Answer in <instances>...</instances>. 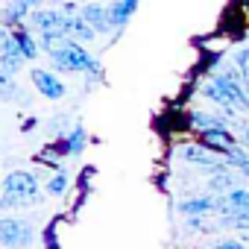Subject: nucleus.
I'll return each mask as SVG.
<instances>
[{"label": "nucleus", "mask_w": 249, "mask_h": 249, "mask_svg": "<svg viewBox=\"0 0 249 249\" xmlns=\"http://www.w3.org/2000/svg\"><path fill=\"white\" fill-rule=\"evenodd\" d=\"M217 226H220V229L243 231V229H249V211H229V214H220Z\"/></svg>", "instance_id": "nucleus-18"}, {"label": "nucleus", "mask_w": 249, "mask_h": 249, "mask_svg": "<svg viewBox=\"0 0 249 249\" xmlns=\"http://www.w3.org/2000/svg\"><path fill=\"white\" fill-rule=\"evenodd\" d=\"M18 94V85H15V76H6V73H0V100H15Z\"/></svg>", "instance_id": "nucleus-22"}, {"label": "nucleus", "mask_w": 249, "mask_h": 249, "mask_svg": "<svg viewBox=\"0 0 249 249\" xmlns=\"http://www.w3.org/2000/svg\"><path fill=\"white\" fill-rule=\"evenodd\" d=\"M202 97H208L226 111H249V85L234 62L226 65L217 76H211L208 85H202Z\"/></svg>", "instance_id": "nucleus-1"}, {"label": "nucleus", "mask_w": 249, "mask_h": 249, "mask_svg": "<svg viewBox=\"0 0 249 249\" xmlns=\"http://www.w3.org/2000/svg\"><path fill=\"white\" fill-rule=\"evenodd\" d=\"M68 185H71L68 173H65V170H56V173L47 179V194H50V196H62V194L68 191Z\"/></svg>", "instance_id": "nucleus-21"}, {"label": "nucleus", "mask_w": 249, "mask_h": 249, "mask_svg": "<svg viewBox=\"0 0 249 249\" xmlns=\"http://www.w3.org/2000/svg\"><path fill=\"white\" fill-rule=\"evenodd\" d=\"M208 249H246L240 240H234V237H229V240H220V243H214V246H208Z\"/></svg>", "instance_id": "nucleus-25"}, {"label": "nucleus", "mask_w": 249, "mask_h": 249, "mask_svg": "<svg viewBox=\"0 0 249 249\" xmlns=\"http://www.w3.org/2000/svg\"><path fill=\"white\" fill-rule=\"evenodd\" d=\"M50 62L56 71H65V73H88V76L100 73V62L82 47V41H73V38H68L62 47H56L50 53Z\"/></svg>", "instance_id": "nucleus-3"}, {"label": "nucleus", "mask_w": 249, "mask_h": 249, "mask_svg": "<svg viewBox=\"0 0 249 249\" xmlns=\"http://www.w3.org/2000/svg\"><path fill=\"white\" fill-rule=\"evenodd\" d=\"M53 3H68V0H53Z\"/></svg>", "instance_id": "nucleus-27"}, {"label": "nucleus", "mask_w": 249, "mask_h": 249, "mask_svg": "<svg viewBox=\"0 0 249 249\" xmlns=\"http://www.w3.org/2000/svg\"><path fill=\"white\" fill-rule=\"evenodd\" d=\"M229 211H249V188H234L223 196L220 214H229Z\"/></svg>", "instance_id": "nucleus-17"}, {"label": "nucleus", "mask_w": 249, "mask_h": 249, "mask_svg": "<svg viewBox=\"0 0 249 249\" xmlns=\"http://www.w3.org/2000/svg\"><path fill=\"white\" fill-rule=\"evenodd\" d=\"M41 202V185L33 173L27 170H15L3 179V194H0V208L3 211H15V208H27V205H38Z\"/></svg>", "instance_id": "nucleus-2"}, {"label": "nucleus", "mask_w": 249, "mask_h": 249, "mask_svg": "<svg viewBox=\"0 0 249 249\" xmlns=\"http://www.w3.org/2000/svg\"><path fill=\"white\" fill-rule=\"evenodd\" d=\"M176 156L182 161L194 164V167H202L205 173H217V170H229L231 167L223 156L211 153L202 141H182V144H176Z\"/></svg>", "instance_id": "nucleus-4"}, {"label": "nucleus", "mask_w": 249, "mask_h": 249, "mask_svg": "<svg viewBox=\"0 0 249 249\" xmlns=\"http://www.w3.org/2000/svg\"><path fill=\"white\" fill-rule=\"evenodd\" d=\"M234 173H237L234 167H229V170H217V173H208V179H205L208 191L217 194V196H226L229 191L237 188V176H234Z\"/></svg>", "instance_id": "nucleus-13"}, {"label": "nucleus", "mask_w": 249, "mask_h": 249, "mask_svg": "<svg viewBox=\"0 0 249 249\" xmlns=\"http://www.w3.org/2000/svg\"><path fill=\"white\" fill-rule=\"evenodd\" d=\"M62 33H65L68 38H73V41H82V44L97 38L94 27H88L82 15H68V18H65V27H62Z\"/></svg>", "instance_id": "nucleus-12"}, {"label": "nucleus", "mask_w": 249, "mask_h": 249, "mask_svg": "<svg viewBox=\"0 0 249 249\" xmlns=\"http://www.w3.org/2000/svg\"><path fill=\"white\" fill-rule=\"evenodd\" d=\"M36 243V226L21 217H0V246L3 249H30Z\"/></svg>", "instance_id": "nucleus-5"}, {"label": "nucleus", "mask_w": 249, "mask_h": 249, "mask_svg": "<svg viewBox=\"0 0 249 249\" xmlns=\"http://www.w3.org/2000/svg\"><path fill=\"white\" fill-rule=\"evenodd\" d=\"M30 82L36 85V91H38L44 100H53V103L68 94L65 82H62L53 71H47V68H33V71H30Z\"/></svg>", "instance_id": "nucleus-6"}, {"label": "nucleus", "mask_w": 249, "mask_h": 249, "mask_svg": "<svg viewBox=\"0 0 249 249\" xmlns=\"http://www.w3.org/2000/svg\"><path fill=\"white\" fill-rule=\"evenodd\" d=\"M226 161L237 170V173H243V176H249V147H243V144H237V147H231V153L226 156Z\"/></svg>", "instance_id": "nucleus-19"}, {"label": "nucleus", "mask_w": 249, "mask_h": 249, "mask_svg": "<svg viewBox=\"0 0 249 249\" xmlns=\"http://www.w3.org/2000/svg\"><path fill=\"white\" fill-rule=\"evenodd\" d=\"M68 41V36L62 33V30H47V33H38V44H41V50L50 56L56 47H62Z\"/></svg>", "instance_id": "nucleus-20"}, {"label": "nucleus", "mask_w": 249, "mask_h": 249, "mask_svg": "<svg viewBox=\"0 0 249 249\" xmlns=\"http://www.w3.org/2000/svg\"><path fill=\"white\" fill-rule=\"evenodd\" d=\"M12 36H15V41H18L21 53L27 56V62H36V59H38V53H41V44H38V38H33L30 27H18V30H12Z\"/></svg>", "instance_id": "nucleus-15"}, {"label": "nucleus", "mask_w": 249, "mask_h": 249, "mask_svg": "<svg viewBox=\"0 0 249 249\" xmlns=\"http://www.w3.org/2000/svg\"><path fill=\"white\" fill-rule=\"evenodd\" d=\"M234 65L240 68V73H243V79H246V85H249V47H240V50L234 53Z\"/></svg>", "instance_id": "nucleus-24"}, {"label": "nucleus", "mask_w": 249, "mask_h": 249, "mask_svg": "<svg viewBox=\"0 0 249 249\" xmlns=\"http://www.w3.org/2000/svg\"><path fill=\"white\" fill-rule=\"evenodd\" d=\"M79 15L85 18L88 27H94L97 36H106V33H114L111 27V15H108V6H100V3H85L79 9Z\"/></svg>", "instance_id": "nucleus-10"}, {"label": "nucleus", "mask_w": 249, "mask_h": 249, "mask_svg": "<svg viewBox=\"0 0 249 249\" xmlns=\"http://www.w3.org/2000/svg\"><path fill=\"white\" fill-rule=\"evenodd\" d=\"M33 15V6L27 0H6L3 6V30H18V27H27Z\"/></svg>", "instance_id": "nucleus-11"}, {"label": "nucleus", "mask_w": 249, "mask_h": 249, "mask_svg": "<svg viewBox=\"0 0 249 249\" xmlns=\"http://www.w3.org/2000/svg\"><path fill=\"white\" fill-rule=\"evenodd\" d=\"M196 141H202L211 153H217V156H223V159L231 153V147L240 144L237 135H234V129H211V132H199Z\"/></svg>", "instance_id": "nucleus-8"}, {"label": "nucleus", "mask_w": 249, "mask_h": 249, "mask_svg": "<svg viewBox=\"0 0 249 249\" xmlns=\"http://www.w3.org/2000/svg\"><path fill=\"white\" fill-rule=\"evenodd\" d=\"M135 9H138V0H111V6H108L111 27H114V30H123V27L132 21Z\"/></svg>", "instance_id": "nucleus-14"}, {"label": "nucleus", "mask_w": 249, "mask_h": 249, "mask_svg": "<svg viewBox=\"0 0 249 249\" xmlns=\"http://www.w3.org/2000/svg\"><path fill=\"white\" fill-rule=\"evenodd\" d=\"M62 144H65V153H68V159H76V156H82V153H85L88 132H85L82 126H73V129H68V135L62 138Z\"/></svg>", "instance_id": "nucleus-16"}, {"label": "nucleus", "mask_w": 249, "mask_h": 249, "mask_svg": "<svg viewBox=\"0 0 249 249\" xmlns=\"http://www.w3.org/2000/svg\"><path fill=\"white\" fill-rule=\"evenodd\" d=\"M237 141H240L243 147H249V123H243V126L237 129Z\"/></svg>", "instance_id": "nucleus-26"}, {"label": "nucleus", "mask_w": 249, "mask_h": 249, "mask_svg": "<svg viewBox=\"0 0 249 249\" xmlns=\"http://www.w3.org/2000/svg\"><path fill=\"white\" fill-rule=\"evenodd\" d=\"M65 12L62 9H33V15H30V21H27V27L30 30H36V33H47V30H62L65 27Z\"/></svg>", "instance_id": "nucleus-9"}, {"label": "nucleus", "mask_w": 249, "mask_h": 249, "mask_svg": "<svg viewBox=\"0 0 249 249\" xmlns=\"http://www.w3.org/2000/svg\"><path fill=\"white\" fill-rule=\"evenodd\" d=\"M176 211L182 217H205V214H220L223 211V196L217 194H202V196H191V199H182L176 205Z\"/></svg>", "instance_id": "nucleus-7"}, {"label": "nucleus", "mask_w": 249, "mask_h": 249, "mask_svg": "<svg viewBox=\"0 0 249 249\" xmlns=\"http://www.w3.org/2000/svg\"><path fill=\"white\" fill-rule=\"evenodd\" d=\"M185 231L188 234H199V231H214V229H220V226H205L202 223V217H185Z\"/></svg>", "instance_id": "nucleus-23"}]
</instances>
